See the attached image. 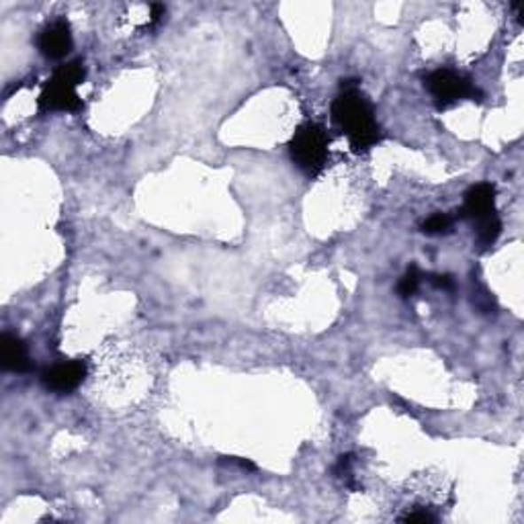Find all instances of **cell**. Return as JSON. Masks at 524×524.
<instances>
[{
	"label": "cell",
	"instance_id": "6da1fadb",
	"mask_svg": "<svg viewBox=\"0 0 524 524\" xmlns=\"http://www.w3.org/2000/svg\"><path fill=\"white\" fill-rule=\"evenodd\" d=\"M340 95L332 103V119L347 134L350 148L367 152L381 142L379 123L371 103L361 95L356 81H342Z\"/></svg>",
	"mask_w": 524,
	"mask_h": 524
},
{
	"label": "cell",
	"instance_id": "7a4b0ae2",
	"mask_svg": "<svg viewBox=\"0 0 524 524\" xmlns=\"http://www.w3.org/2000/svg\"><path fill=\"white\" fill-rule=\"evenodd\" d=\"M289 152L297 168L308 176H317L326 168L330 158V137L324 125L308 121L297 128L289 144Z\"/></svg>",
	"mask_w": 524,
	"mask_h": 524
},
{
	"label": "cell",
	"instance_id": "3957f363",
	"mask_svg": "<svg viewBox=\"0 0 524 524\" xmlns=\"http://www.w3.org/2000/svg\"><path fill=\"white\" fill-rule=\"evenodd\" d=\"M86 70L81 59L68 62L54 72L48 84L43 86L42 97H39V109L42 111H78L82 107L81 97H78V84L84 81Z\"/></svg>",
	"mask_w": 524,
	"mask_h": 524
},
{
	"label": "cell",
	"instance_id": "277c9868",
	"mask_svg": "<svg viewBox=\"0 0 524 524\" xmlns=\"http://www.w3.org/2000/svg\"><path fill=\"white\" fill-rule=\"evenodd\" d=\"M426 89L442 109L455 105L461 98H471V101L481 98V90L467 76L457 74L453 70H434L433 74L426 76Z\"/></svg>",
	"mask_w": 524,
	"mask_h": 524
},
{
	"label": "cell",
	"instance_id": "5b68a950",
	"mask_svg": "<svg viewBox=\"0 0 524 524\" xmlns=\"http://www.w3.org/2000/svg\"><path fill=\"white\" fill-rule=\"evenodd\" d=\"M72 45V33L70 25L66 21H54L45 25L37 37V48L45 58L50 59H62L70 54Z\"/></svg>",
	"mask_w": 524,
	"mask_h": 524
},
{
	"label": "cell",
	"instance_id": "8992f818",
	"mask_svg": "<svg viewBox=\"0 0 524 524\" xmlns=\"http://www.w3.org/2000/svg\"><path fill=\"white\" fill-rule=\"evenodd\" d=\"M461 217L463 220H469L477 223L483 217L496 214V189L489 183H480L473 184L467 193L465 201H463L461 207Z\"/></svg>",
	"mask_w": 524,
	"mask_h": 524
},
{
	"label": "cell",
	"instance_id": "52a82bcc",
	"mask_svg": "<svg viewBox=\"0 0 524 524\" xmlns=\"http://www.w3.org/2000/svg\"><path fill=\"white\" fill-rule=\"evenodd\" d=\"M86 377V364L82 361H70L56 364L43 373L45 387L56 394H70L74 391Z\"/></svg>",
	"mask_w": 524,
	"mask_h": 524
},
{
	"label": "cell",
	"instance_id": "ba28073f",
	"mask_svg": "<svg viewBox=\"0 0 524 524\" xmlns=\"http://www.w3.org/2000/svg\"><path fill=\"white\" fill-rule=\"evenodd\" d=\"M3 369L11 373H25L31 369V359L21 338L12 334H3Z\"/></svg>",
	"mask_w": 524,
	"mask_h": 524
},
{
	"label": "cell",
	"instance_id": "9c48e42d",
	"mask_svg": "<svg viewBox=\"0 0 524 524\" xmlns=\"http://www.w3.org/2000/svg\"><path fill=\"white\" fill-rule=\"evenodd\" d=\"M473 225H475V240L481 248L492 246V244L497 240V236L502 234V222L500 217H497V214L483 217V220H480Z\"/></svg>",
	"mask_w": 524,
	"mask_h": 524
},
{
	"label": "cell",
	"instance_id": "30bf717a",
	"mask_svg": "<svg viewBox=\"0 0 524 524\" xmlns=\"http://www.w3.org/2000/svg\"><path fill=\"white\" fill-rule=\"evenodd\" d=\"M422 231L428 236H441V234H449L450 228H453V217L447 214H434L430 215L428 220L422 222Z\"/></svg>",
	"mask_w": 524,
	"mask_h": 524
},
{
	"label": "cell",
	"instance_id": "8fae6325",
	"mask_svg": "<svg viewBox=\"0 0 524 524\" xmlns=\"http://www.w3.org/2000/svg\"><path fill=\"white\" fill-rule=\"evenodd\" d=\"M420 270H418L416 267H410L408 273L402 277L400 285H397V291H400L402 297H412L418 287H420Z\"/></svg>",
	"mask_w": 524,
	"mask_h": 524
},
{
	"label": "cell",
	"instance_id": "7c38bea8",
	"mask_svg": "<svg viewBox=\"0 0 524 524\" xmlns=\"http://www.w3.org/2000/svg\"><path fill=\"white\" fill-rule=\"evenodd\" d=\"M403 522H436V516L430 512V510H412L406 516H402Z\"/></svg>",
	"mask_w": 524,
	"mask_h": 524
},
{
	"label": "cell",
	"instance_id": "4fadbf2b",
	"mask_svg": "<svg viewBox=\"0 0 524 524\" xmlns=\"http://www.w3.org/2000/svg\"><path fill=\"white\" fill-rule=\"evenodd\" d=\"M430 281H433V285H436L439 289H453V278L447 275H434Z\"/></svg>",
	"mask_w": 524,
	"mask_h": 524
},
{
	"label": "cell",
	"instance_id": "5bb4252c",
	"mask_svg": "<svg viewBox=\"0 0 524 524\" xmlns=\"http://www.w3.org/2000/svg\"><path fill=\"white\" fill-rule=\"evenodd\" d=\"M164 12H166V9H164V4H152V25H156L158 21H160V19L164 17Z\"/></svg>",
	"mask_w": 524,
	"mask_h": 524
}]
</instances>
